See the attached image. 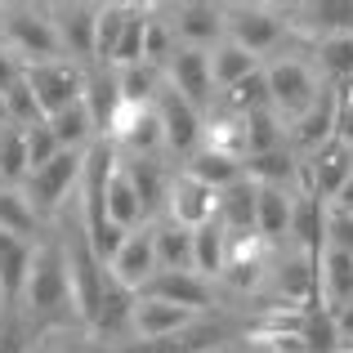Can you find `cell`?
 <instances>
[{
	"label": "cell",
	"mask_w": 353,
	"mask_h": 353,
	"mask_svg": "<svg viewBox=\"0 0 353 353\" xmlns=\"http://www.w3.org/2000/svg\"><path fill=\"white\" fill-rule=\"evenodd\" d=\"M59 152H63V148H59V139H54V130L45 125V121H36V125L27 130V165L41 170V165H50Z\"/></svg>",
	"instance_id": "48"
},
{
	"label": "cell",
	"mask_w": 353,
	"mask_h": 353,
	"mask_svg": "<svg viewBox=\"0 0 353 353\" xmlns=\"http://www.w3.org/2000/svg\"><path fill=\"white\" fill-rule=\"evenodd\" d=\"M117 85H121V103H130V108H152V103H157V94H161L157 68H148V63H134V68H117Z\"/></svg>",
	"instance_id": "36"
},
{
	"label": "cell",
	"mask_w": 353,
	"mask_h": 353,
	"mask_svg": "<svg viewBox=\"0 0 353 353\" xmlns=\"http://www.w3.org/2000/svg\"><path fill=\"white\" fill-rule=\"evenodd\" d=\"M300 18H313V27H327V36H353V5L349 0H322V5L291 9Z\"/></svg>",
	"instance_id": "43"
},
{
	"label": "cell",
	"mask_w": 353,
	"mask_h": 353,
	"mask_svg": "<svg viewBox=\"0 0 353 353\" xmlns=\"http://www.w3.org/2000/svg\"><path fill=\"white\" fill-rule=\"evenodd\" d=\"M112 277L125 291H143L148 282L157 277V250H152V233H130L125 246H121V255L112 259Z\"/></svg>",
	"instance_id": "17"
},
{
	"label": "cell",
	"mask_w": 353,
	"mask_h": 353,
	"mask_svg": "<svg viewBox=\"0 0 353 353\" xmlns=\"http://www.w3.org/2000/svg\"><path fill=\"white\" fill-rule=\"evenodd\" d=\"M23 304H32V309H63V304H72L68 246H59V241H45L41 250H32V268H27Z\"/></svg>",
	"instance_id": "4"
},
{
	"label": "cell",
	"mask_w": 353,
	"mask_h": 353,
	"mask_svg": "<svg viewBox=\"0 0 353 353\" xmlns=\"http://www.w3.org/2000/svg\"><path fill=\"white\" fill-rule=\"evenodd\" d=\"M152 250H157V273H192V233L179 224L152 228Z\"/></svg>",
	"instance_id": "26"
},
{
	"label": "cell",
	"mask_w": 353,
	"mask_h": 353,
	"mask_svg": "<svg viewBox=\"0 0 353 353\" xmlns=\"http://www.w3.org/2000/svg\"><path fill=\"white\" fill-rule=\"evenodd\" d=\"M165 68H170V90L183 99V103H192V108L210 103L215 81H210V54L206 50H188V45H179Z\"/></svg>",
	"instance_id": "10"
},
{
	"label": "cell",
	"mask_w": 353,
	"mask_h": 353,
	"mask_svg": "<svg viewBox=\"0 0 353 353\" xmlns=\"http://www.w3.org/2000/svg\"><path fill=\"white\" fill-rule=\"evenodd\" d=\"M331 318H336V331H340V340H345V345H353V304H340V309L331 313Z\"/></svg>",
	"instance_id": "52"
},
{
	"label": "cell",
	"mask_w": 353,
	"mask_h": 353,
	"mask_svg": "<svg viewBox=\"0 0 353 353\" xmlns=\"http://www.w3.org/2000/svg\"><path fill=\"white\" fill-rule=\"evenodd\" d=\"M197 322V313L179 309V304H165V300H139L134 304V331L148 340H170L179 331H188Z\"/></svg>",
	"instance_id": "20"
},
{
	"label": "cell",
	"mask_w": 353,
	"mask_h": 353,
	"mask_svg": "<svg viewBox=\"0 0 353 353\" xmlns=\"http://www.w3.org/2000/svg\"><path fill=\"white\" fill-rule=\"evenodd\" d=\"M27 174H32V165H27V130L5 125L0 130V179L14 188V183L27 179Z\"/></svg>",
	"instance_id": "38"
},
{
	"label": "cell",
	"mask_w": 353,
	"mask_h": 353,
	"mask_svg": "<svg viewBox=\"0 0 353 353\" xmlns=\"http://www.w3.org/2000/svg\"><path fill=\"white\" fill-rule=\"evenodd\" d=\"M174 36H183L188 50H206V45H219L224 36V5H201V0H188V5L174 9Z\"/></svg>",
	"instance_id": "15"
},
{
	"label": "cell",
	"mask_w": 353,
	"mask_h": 353,
	"mask_svg": "<svg viewBox=\"0 0 353 353\" xmlns=\"http://www.w3.org/2000/svg\"><path fill=\"white\" fill-rule=\"evenodd\" d=\"M277 291H282L291 304H318V295H322L318 259H309V255L300 250V255H295L291 264L282 268V277H277Z\"/></svg>",
	"instance_id": "29"
},
{
	"label": "cell",
	"mask_w": 353,
	"mask_h": 353,
	"mask_svg": "<svg viewBox=\"0 0 353 353\" xmlns=\"http://www.w3.org/2000/svg\"><path fill=\"white\" fill-rule=\"evenodd\" d=\"M139 219H143L139 192H134V183H130L125 165H117L112 179H108V224H117V228H125V233H130Z\"/></svg>",
	"instance_id": "31"
},
{
	"label": "cell",
	"mask_w": 353,
	"mask_h": 353,
	"mask_svg": "<svg viewBox=\"0 0 353 353\" xmlns=\"http://www.w3.org/2000/svg\"><path fill=\"white\" fill-rule=\"evenodd\" d=\"M250 72H259V59H250L241 45H233V41H219L215 45V54H210V81H215V85L233 90L237 81L250 77Z\"/></svg>",
	"instance_id": "33"
},
{
	"label": "cell",
	"mask_w": 353,
	"mask_h": 353,
	"mask_svg": "<svg viewBox=\"0 0 353 353\" xmlns=\"http://www.w3.org/2000/svg\"><path fill=\"white\" fill-rule=\"evenodd\" d=\"M174 50H179V45H174L170 23H161V18L148 14V27H143V63H148V68H161V63H170Z\"/></svg>",
	"instance_id": "45"
},
{
	"label": "cell",
	"mask_w": 353,
	"mask_h": 353,
	"mask_svg": "<svg viewBox=\"0 0 353 353\" xmlns=\"http://www.w3.org/2000/svg\"><path fill=\"white\" fill-rule=\"evenodd\" d=\"M23 72H27V68H23V63H18L9 50H5V45H0V94H9V90H14L18 81H23Z\"/></svg>",
	"instance_id": "50"
},
{
	"label": "cell",
	"mask_w": 353,
	"mask_h": 353,
	"mask_svg": "<svg viewBox=\"0 0 353 353\" xmlns=\"http://www.w3.org/2000/svg\"><path fill=\"white\" fill-rule=\"evenodd\" d=\"M327 139H336V85H331V81L318 90L309 112L300 121H291V143L295 148H313V152H318Z\"/></svg>",
	"instance_id": "19"
},
{
	"label": "cell",
	"mask_w": 353,
	"mask_h": 353,
	"mask_svg": "<svg viewBox=\"0 0 353 353\" xmlns=\"http://www.w3.org/2000/svg\"><path fill=\"white\" fill-rule=\"evenodd\" d=\"M125 174H130V183H134V192H139L143 219L157 215V210L170 201V179H165V170L152 161V157H134V161H125Z\"/></svg>",
	"instance_id": "24"
},
{
	"label": "cell",
	"mask_w": 353,
	"mask_h": 353,
	"mask_svg": "<svg viewBox=\"0 0 353 353\" xmlns=\"http://www.w3.org/2000/svg\"><path fill=\"white\" fill-rule=\"evenodd\" d=\"M291 237H300L304 255L309 259H322V241H327V201L318 197H295L291 206Z\"/></svg>",
	"instance_id": "23"
},
{
	"label": "cell",
	"mask_w": 353,
	"mask_h": 353,
	"mask_svg": "<svg viewBox=\"0 0 353 353\" xmlns=\"http://www.w3.org/2000/svg\"><path fill=\"white\" fill-rule=\"evenodd\" d=\"M0 45H5V9H0Z\"/></svg>",
	"instance_id": "54"
},
{
	"label": "cell",
	"mask_w": 353,
	"mask_h": 353,
	"mask_svg": "<svg viewBox=\"0 0 353 353\" xmlns=\"http://www.w3.org/2000/svg\"><path fill=\"white\" fill-rule=\"evenodd\" d=\"M255 353H273V349H268V345H259V349H255Z\"/></svg>",
	"instance_id": "56"
},
{
	"label": "cell",
	"mask_w": 353,
	"mask_h": 353,
	"mask_svg": "<svg viewBox=\"0 0 353 353\" xmlns=\"http://www.w3.org/2000/svg\"><path fill=\"white\" fill-rule=\"evenodd\" d=\"M9 125V108H5V94H0V130Z\"/></svg>",
	"instance_id": "53"
},
{
	"label": "cell",
	"mask_w": 353,
	"mask_h": 353,
	"mask_svg": "<svg viewBox=\"0 0 353 353\" xmlns=\"http://www.w3.org/2000/svg\"><path fill=\"white\" fill-rule=\"evenodd\" d=\"M353 174V148L349 143H340V139H327V143L313 152V161H309V197H318V201H331L340 188H345V179Z\"/></svg>",
	"instance_id": "11"
},
{
	"label": "cell",
	"mask_w": 353,
	"mask_h": 353,
	"mask_svg": "<svg viewBox=\"0 0 353 353\" xmlns=\"http://www.w3.org/2000/svg\"><path fill=\"white\" fill-rule=\"evenodd\" d=\"M5 108H9V125H18V130H32L36 121H45L41 117V103H36V94H32L27 81H18V85L5 94Z\"/></svg>",
	"instance_id": "47"
},
{
	"label": "cell",
	"mask_w": 353,
	"mask_h": 353,
	"mask_svg": "<svg viewBox=\"0 0 353 353\" xmlns=\"http://www.w3.org/2000/svg\"><path fill=\"white\" fill-rule=\"evenodd\" d=\"M112 139H121V143H125L134 157H152L157 148L165 143V139H161V117H157V103L152 108H130V103H121L108 143H112Z\"/></svg>",
	"instance_id": "13"
},
{
	"label": "cell",
	"mask_w": 353,
	"mask_h": 353,
	"mask_svg": "<svg viewBox=\"0 0 353 353\" xmlns=\"http://www.w3.org/2000/svg\"><path fill=\"white\" fill-rule=\"evenodd\" d=\"M157 117H161V139L170 152H197L201 143V117L192 103H183L174 90L157 94Z\"/></svg>",
	"instance_id": "12"
},
{
	"label": "cell",
	"mask_w": 353,
	"mask_h": 353,
	"mask_svg": "<svg viewBox=\"0 0 353 353\" xmlns=\"http://www.w3.org/2000/svg\"><path fill=\"white\" fill-rule=\"evenodd\" d=\"M259 268H264V241L255 233L246 237H228V255H224V277L233 286H255L259 282Z\"/></svg>",
	"instance_id": "25"
},
{
	"label": "cell",
	"mask_w": 353,
	"mask_h": 353,
	"mask_svg": "<svg viewBox=\"0 0 353 353\" xmlns=\"http://www.w3.org/2000/svg\"><path fill=\"white\" fill-rule=\"evenodd\" d=\"M210 353H224V349H210Z\"/></svg>",
	"instance_id": "57"
},
{
	"label": "cell",
	"mask_w": 353,
	"mask_h": 353,
	"mask_svg": "<svg viewBox=\"0 0 353 353\" xmlns=\"http://www.w3.org/2000/svg\"><path fill=\"white\" fill-rule=\"evenodd\" d=\"M241 174H246L250 183H259V188H286V183L295 179V157L286 152V148L264 152V157H246V161H241Z\"/></svg>",
	"instance_id": "34"
},
{
	"label": "cell",
	"mask_w": 353,
	"mask_h": 353,
	"mask_svg": "<svg viewBox=\"0 0 353 353\" xmlns=\"http://www.w3.org/2000/svg\"><path fill=\"white\" fill-rule=\"evenodd\" d=\"M27 268H32V241L0 233V304H5V313H18V304H23Z\"/></svg>",
	"instance_id": "18"
},
{
	"label": "cell",
	"mask_w": 353,
	"mask_h": 353,
	"mask_svg": "<svg viewBox=\"0 0 353 353\" xmlns=\"http://www.w3.org/2000/svg\"><path fill=\"white\" fill-rule=\"evenodd\" d=\"M327 250H345V255H353V215L327 210Z\"/></svg>",
	"instance_id": "49"
},
{
	"label": "cell",
	"mask_w": 353,
	"mask_h": 353,
	"mask_svg": "<svg viewBox=\"0 0 353 353\" xmlns=\"http://www.w3.org/2000/svg\"><path fill=\"white\" fill-rule=\"evenodd\" d=\"M50 23L63 41V54L72 63H94V36H99V5H54Z\"/></svg>",
	"instance_id": "8"
},
{
	"label": "cell",
	"mask_w": 353,
	"mask_h": 353,
	"mask_svg": "<svg viewBox=\"0 0 353 353\" xmlns=\"http://www.w3.org/2000/svg\"><path fill=\"white\" fill-rule=\"evenodd\" d=\"M134 304H139V295H134V291H125L117 277H108V291H103V304H99L94 331H103V336H108V331L130 327V322H134Z\"/></svg>",
	"instance_id": "35"
},
{
	"label": "cell",
	"mask_w": 353,
	"mask_h": 353,
	"mask_svg": "<svg viewBox=\"0 0 353 353\" xmlns=\"http://www.w3.org/2000/svg\"><path fill=\"white\" fill-rule=\"evenodd\" d=\"M318 63L331 77V85H353V36H322Z\"/></svg>",
	"instance_id": "40"
},
{
	"label": "cell",
	"mask_w": 353,
	"mask_h": 353,
	"mask_svg": "<svg viewBox=\"0 0 353 353\" xmlns=\"http://www.w3.org/2000/svg\"><path fill=\"white\" fill-rule=\"evenodd\" d=\"M224 255H228V233L219 219L201 224L192 233V273L197 277H219L224 273Z\"/></svg>",
	"instance_id": "27"
},
{
	"label": "cell",
	"mask_w": 353,
	"mask_h": 353,
	"mask_svg": "<svg viewBox=\"0 0 353 353\" xmlns=\"http://www.w3.org/2000/svg\"><path fill=\"white\" fill-rule=\"evenodd\" d=\"M165 210H170V224L197 233L201 224L219 219V192L206 188V183H197V179H188V174H179V179H170V201H165Z\"/></svg>",
	"instance_id": "9"
},
{
	"label": "cell",
	"mask_w": 353,
	"mask_h": 353,
	"mask_svg": "<svg viewBox=\"0 0 353 353\" xmlns=\"http://www.w3.org/2000/svg\"><path fill=\"white\" fill-rule=\"evenodd\" d=\"M318 277H322V291L331 295V309L353 304V255H345V250H322Z\"/></svg>",
	"instance_id": "32"
},
{
	"label": "cell",
	"mask_w": 353,
	"mask_h": 353,
	"mask_svg": "<svg viewBox=\"0 0 353 353\" xmlns=\"http://www.w3.org/2000/svg\"><path fill=\"white\" fill-rule=\"evenodd\" d=\"M255 197L259 188L241 174L237 183H228L224 192H219V224H224L228 237H246L255 233Z\"/></svg>",
	"instance_id": "21"
},
{
	"label": "cell",
	"mask_w": 353,
	"mask_h": 353,
	"mask_svg": "<svg viewBox=\"0 0 353 353\" xmlns=\"http://www.w3.org/2000/svg\"><path fill=\"white\" fill-rule=\"evenodd\" d=\"M23 81L32 85L36 103H41V117H54L63 108H72L81 94H85V68L72 59H59V63H36V68L23 72Z\"/></svg>",
	"instance_id": "5"
},
{
	"label": "cell",
	"mask_w": 353,
	"mask_h": 353,
	"mask_svg": "<svg viewBox=\"0 0 353 353\" xmlns=\"http://www.w3.org/2000/svg\"><path fill=\"white\" fill-rule=\"evenodd\" d=\"M183 174L197 179V183H206V188H215V192H224L228 183L241 179V161L228 157V152H215V148H201V152H192V161H188Z\"/></svg>",
	"instance_id": "28"
},
{
	"label": "cell",
	"mask_w": 353,
	"mask_h": 353,
	"mask_svg": "<svg viewBox=\"0 0 353 353\" xmlns=\"http://www.w3.org/2000/svg\"><path fill=\"white\" fill-rule=\"evenodd\" d=\"M0 233H9L18 241L36 237V210H32V201H27V192L0 188Z\"/></svg>",
	"instance_id": "37"
},
{
	"label": "cell",
	"mask_w": 353,
	"mask_h": 353,
	"mask_svg": "<svg viewBox=\"0 0 353 353\" xmlns=\"http://www.w3.org/2000/svg\"><path fill=\"white\" fill-rule=\"evenodd\" d=\"M5 50L14 54L23 68L68 59L59 32H54V23H50V9H5Z\"/></svg>",
	"instance_id": "1"
},
{
	"label": "cell",
	"mask_w": 353,
	"mask_h": 353,
	"mask_svg": "<svg viewBox=\"0 0 353 353\" xmlns=\"http://www.w3.org/2000/svg\"><path fill=\"white\" fill-rule=\"evenodd\" d=\"M81 103L90 108V121H94V134H112V121L121 112V85H117V72L108 68V63H94V68L85 72V94H81Z\"/></svg>",
	"instance_id": "14"
},
{
	"label": "cell",
	"mask_w": 353,
	"mask_h": 353,
	"mask_svg": "<svg viewBox=\"0 0 353 353\" xmlns=\"http://www.w3.org/2000/svg\"><path fill=\"white\" fill-rule=\"evenodd\" d=\"M45 125L54 130L59 148H72V152H85L90 139H94V121H90V108L81 103V99H77L72 108H63V112L45 117Z\"/></svg>",
	"instance_id": "30"
},
{
	"label": "cell",
	"mask_w": 353,
	"mask_h": 353,
	"mask_svg": "<svg viewBox=\"0 0 353 353\" xmlns=\"http://www.w3.org/2000/svg\"><path fill=\"white\" fill-rule=\"evenodd\" d=\"M300 340H304V349H309V353H336L340 345H345V340H340V331H336V318H331V313H322V309H309V313H304Z\"/></svg>",
	"instance_id": "44"
},
{
	"label": "cell",
	"mask_w": 353,
	"mask_h": 353,
	"mask_svg": "<svg viewBox=\"0 0 353 353\" xmlns=\"http://www.w3.org/2000/svg\"><path fill=\"white\" fill-rule=\"evenodd\" d=\"M68 282H72V309L81 313V318L94 327V318H99V304H103V291H108V277H112V268L108 264H99V255L90 250V241L85 233H72L68 241Z\"/></svg>",
	"instance_id": "2"
},
{
	"label": "cell",
	"mask_w": 353,
	"mask_h": 353,
	"mask_svg": "<svg viewBox=\"0 0 353 353\" xmlns=\"http://www.w3.org/2000/svg\"><path fill=\"white\" fill-rule=\"evenodd\" d=\"M134 5H99V36H94V63H112L121 32H125Z\"/></svg>",
	"instance_id": "39"
},
{
	"label": "cell",
	"mask_w": 353,
	"mask_h": 353,
	"mask_svg": "<svg viewBox=\"0 0 353 353\" xmlns=\"http://www.w3.org/2000/svg\"><path fill=\"white\" fill-rule=\"evenodd\" d=\"M143 27H148V9H134L125 23V32H121V45L112 54L117 68H134V63H143Z\"/></svg>",
	"instance_id": "46"
},
{
	"label": "cell",
	"mask_w": 353,
	"mask_h": 353,
	"mask_svg": "<svg viewBox=\"0 0 353 353\" xmlns=\"http://www.w3.org/2000/svg\"><path fill=\"white\" fill-rule=\"evenodd\" d=\"M264 77H268V99H273V112L282 117V121H300L313 108L318 90H322L318 72H313L309 63H300V59H273L264 68Z\"/></svg>",
	"instance_id": "3"
},
{
	"label": "cell",
	"mask_w": 353,
	"mask_h": 353,
	"mask_svg": "<svg viewBox=\"0 0 353 353\" xmlns=\"http://www.w3.org/2000/svg\"><path fill=\"white\" fill-rule=\"evenodd\" d=\"M0 353H23V327H18V313H5V322H0Z\"/></svg>",
	"instance_id": "51"
},
{
	"label": "cell",
	"mask_w": 353,
	"mask_h": 353,
	"mask_svg": "<svg viewBox=\"0 0 353 353\" xmlns=\"http://www.w3.org/2000/svg\"><path fill=\"white\" fill-rule=\"evenodd\" d=\"M291 206H295V197L286 188H259V197H255V237L259 241L291 237Z\"/></svg>",
	"instance_id": "22"
},
{
	"label": "cell",
	"mask_w": 353,
	"mask_h": 353,
	"mask_svg": "<svg viewBox=\"0 0 353 353\" xmlns=\"http://www.w3.org/2000/svg\"><path fill=\"white\" fill-rule=\"evenodd\" d=\"M81 165H85V152H72V148H63V152L54 157L50 165H41V170L27 174V201H32L36 215H50V210L59 206L63 197H68L72 183L81 179Z\"/></svg>",
	"instance_id": "7"
},
{
	"label": "cell",
	"mask_w": 353,
	"mask_h": 353,
	"mask_svg": "<svg viewBox=\"0 0 353 353\" xmlns=\"http://www.w3.org/2000/svg\"><path fill=\"white\" fill-rule=\"evenodd\" d=\"M241 130H246V157H264V152L282 148V117L277 112L241 117Z\"/></svg>",
	"instance_id": "42"
},
{
	"label": "cell",
	"mask_w": 353,
	"mask_h": 353,
	"mask_svg": "<svg viewBox=\"0 0 353 353\" xmlns=\"http://www.w3.org/2000/svg\"><path fill=\"white\" fill-rule=\"evenodd\" d=\"M224 32L228 41L241 45V50L250 54V59H259V54H273L277 45H282V14L268 5H228L224 9Z\"/></svg>",
	"instance_id": "6"
},
{
	"label": "cell",
	"mask_w": 353,
	"mask_h": 353,
	"mask_svg": "<svg viewBox=\"0 0 353 353\" xmlns=\"http://www.w3.org/2000/svg\"><path fill=\"white\" fill-rule=\"evenodd\" d=\"M139 300H165V304H179V309L197 313L210 304V282L197 273H157L152 282L139 291Z\"/></svg>",
	"instance_id": "16"
},
{
	"label": "cell",
	"mask_w": 353,
	"mask_h": 353,
	"mask_svg": "<svg viewBox=\"0 0 353 353\" xmlns=\"http://www.w3.org/2000/svg\"><path fill=\"white\" fill-rule=\"evenodd\" d=\"M228 108H233L237 117L273 112V99H268V77H264V68H259V72H250L246 81H237V85L228 90Z\"/></svg>",
	"instance_id": "41"
},
{
	"label": "cell",
	"mask_w": 353,
	"mask_h": 353,
	"mask_svg": "<svg viewBox=\"0 0 353 353\" xmlns=\"http://www.w3.org/2000/svg\"><path fill=\"white\" fill-rule=\"evenodd\" d=\"M336 353H353V345H340V349H336Z\"/></svg>",
	"instance_id": "55"
}]
</instances>
